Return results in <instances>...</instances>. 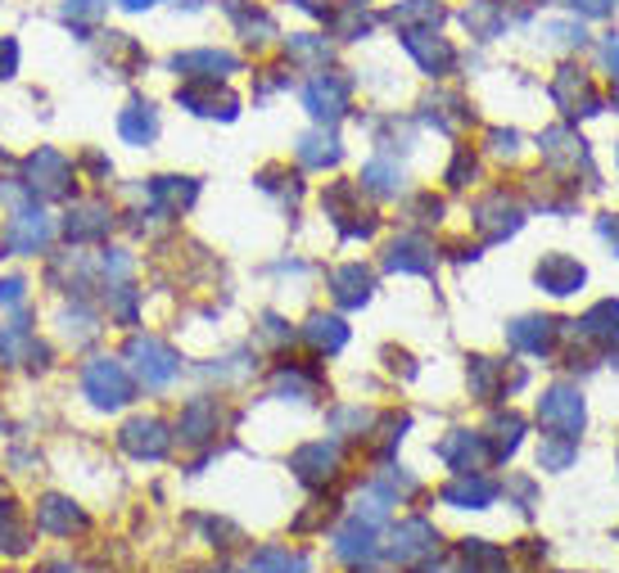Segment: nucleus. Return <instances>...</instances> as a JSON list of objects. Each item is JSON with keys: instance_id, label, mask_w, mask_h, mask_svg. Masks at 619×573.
I'll return each instance as SVG.
<instances>
[{"instance_id": "obj_49", "label": "nucleus", "mask_w": 619, "mask_h": 573, "mask_svg": "<svg viewBox=\"0 0 619 573\" xmlns=\"http://www.w3.org/2000/svg\"><path fill=\"white\" fill-rule=\"evenodd\" d=\"M601 68L610 72V78H619V36H606L601 42Z\"/></svg>"}, {"instance_id": "obj_54", "label": "nucleus", "mask_w": 619, "mask_h": 573, "mask_svg": "<svg viewBox=\"0 0 619 573\" xmlns=\"http://www.w3.org/2000/svg\"><path fill=\"white\" fill-rule=\"evenodd\" d=\"M357 5H367V0H357Z\"/></svg>"}, {"instance_id": "obj_20", "label": "nucleus", "mask_w": 619, "mask_h": 573, "mask_svg": "<svg viewBox=\"0 0 619 573\" xmlns=\"http://www.w3.org/2000/svg\"><path fill=\"white\" fill-rule=\"evenodd\" d=\"M439 456H444V461L457 470V474H470V470H480L484 461H489V438L484 434H470V429H457L444 447H439Z\"/></svg>"}, {"instance_id": "obj_36", "label": "nucleus", "mask_w": 619, "mask_h": 573, "mask_svg": "<svg viewBox=\"0 0 619 573\" xmlns=\"http://www.w3.org/2000/svg\"><path fill=\"white\" fill-rule=\"evenodd\" d=\"M574 456H578V438H570V434H548V438H542V447H538L542 470H565Z\"/></svg>"}, {"instance_id": "obj_37", "label": "nucleus", "mask_w": 619, "mask_h": 573, "mask_svg": "<svg viewBox=\"0 0 619 573\" xmlns=\"http://www.w3.org/2000/svg\"><path fill=\"white\" fill-rule=\"evenodd\" d=\"M538 145H542V154H548L552 163H578V159H584V140L570 136V131H561V127H557V131H548Z\"/></svg>"}, {"instance_id": "obj_53", "label": "nucleus", "mask_w": 619, "mask_h": 573, "mask_svg": "<svg viewBox=\"0 0 619 573\" xmlns=\"http://www.w3.org/2000/svg\"><path fill=\"white\" fill-rule=\"evenodd\" d=\"M118 5H123L127 14H145V10H154L159 0H118Z\"/></svg>"}, {"instance_id": "obj_28", "label": "nucleus", "mask_w": 619, "mask_h": 573, "mask_svg": "<svg viewBox=\"0 0 619 573\" xmlns=\"http://www.w3.org/2000/svg\"><path fill=\"white\" fill-rule=\"evenodd\" d=\"M389 23L403 32H429L434 23H444V5L439 0H403V5L389 10Z\"/></svg>"}, {"instance_id": "obj_7", "label": "nucleus", "mask_w": 619, "mask_h": 573, "mask_svg": "<svg viewBox=\"0 0 619 573\" xmlns=\"http://www.w3.org/2000/svg\"><path fill=\"white\" fill-rule=\"evenodd\" d=\"M5 249L10 253H46L50 249V240H55V226H50V217L46 213H36V208H19L10 221H5Z\"/></svg>"}, {"instance_id": "obj_17", "label": "nucleus", "mask_w": 619, "mask_h": 573, "mask_svg": "<svg viewBox=\"0 0 619 573\" xmlns=\"http://www.w3.org/2000/svg\"><path fill=\"white\" fill-rule=\"evenodd\" d=\"M552 100L570 113V118H574V113H601V100L593 95L588 78H584L578 68H561V72H557V82H552Z\"/></svg>"}, {"instance_id": "obj_27", "label": "nucleus", "mask_w": 619, "mask_h": 573, "mask_svg": "<svg viewBox=\"0 0 619 573\" xmlns=\"http://www.w3.org/2000/svg\"><path fill=\"white\" fill-rule=\"evenodd\" d=\"M552 334H557V321H548V317H520L512 330H506V339H512V348L534 353V357H542V353L552 348Z\"/></svg>"}, {"instance_id": "obj_15", "label": "nucleus", "mask_w": 619, "mask_h": 573, "mask_svg": "<svg viewBox=\"0 0 619 573\" xmlns=\"http://www.w3.org/2000/svg\"><path fill=\"white\" fill-rule=\"evenodd\" d=\"M222 10H227L231 27L244 36L249 46H267L276 36V19L263 5H253V0H222Z\"/></svg>"}, {"instance_id": "obj_2", "label": "nucleus", "mask_w": 619, "mask_h": 573, "mask_svg": "<svg viewBox=\"0 0 619 573\" xmlns=\"http://www.w3.org/2000/svg\"><path fill=\"white\" fill-rule=\"evenodd\" d=\"M127 362H131V370H136V379L145 389H168L172 379L181 375V357L154 334H136L127 343Z\"/></svg>"}, {"instance_id": "obj_45", "label": "nucleus", "mask_w": 619, "mask_h": 573, "mask_svg": "<svg viewBox=\"0 0 619 573\" xmlns=\"http://www.w3.org/2000/svg\"><path fill=\"white\" fill-rule=\"evenodd\" d=\"M23 298H27V280L23 276L0 280V308H23Z\"/></svg>"}, {"instance_id": "obj_10", "label": "nucleus", "mask_w": 619, "mask_h": 573, "mask_svg": "<svg viewBox=\"0 0 619 573\" xmlns=\"http://www.w3.org/2000/svg\"><path fill=\"white\" fill-rule=\"evenodd\" d=\"M520 221H525V208L516 199H506V190H493V195L475 208V226L484 231V240H506V236H516L520 231Z\"/></svg>"}, {"instance_id": "obj_44", "label": "nucleus", "mask_w": 619, "mask_h": 573, "mask_svg": "<svg viewBox=\"0 0 619 573\" xmlns=\"http://www.w3.org/2000/svg\"><path fill=\"white\" fill-rule=\"evenodd\" d=\"M470 176H475V154L470 149H457V159H452V168H448V185H470Z\"/></svg>"}, {"instance_id": "obj_23", "label": "nucleus", "mask_w": 619, "mask_h": 573, "mask_svg": "<svg viewBox=\"0 0 619 573\" xmlns=\"http://www.w3.org/2000/svg\"><path fill=\"white\" fill-rule=\"evenodd\" d=\"M331 294L340 308H362V302L371 298V272L362 262H344L331 272Z\"/></svg>"}, {"instance_id": "obj_21", "label": "nucleus", "mask_w": 619, "mask_h": 573, "mask_svg": "<svg viewBox=\"0 0 619 573\" xmlns=\"http://www.w3.org/2000/svg\"><path fill=\"white\" fill-rule=\"evenodd\" d=\"M108 226H114V213H108L100 199H91V204H78V208L68 213L64 236H68L72 244H87V240H104Z\"/></svg>"}, {"instance_id": "obj_26", "label": "nucleus", "mask_w": 619, "mask_h": 573, "mask_svg": "<svg viewBox=\"0 0 619 573\" xmlns=\"http://www.w3.org/2000/svg\"><path fill=\"white\" fill-rule=\"evenodd\" d=\"M461 23L470 27V36H480V42H493V36H502L506 27H512V14H506L502 0H475V5L461 14Z\"/></svg>"}, {"instance_id": "obj_6", "label": "nucleus", "mask_w": 619, "mask_h": 573, "mask_svg": "<svg viewBox=\"0 0 619 573\" xmlns=\"http://www.w3.org/2000/svg\"><path fill=\"white\" fill-rule=\"evenodd\" d=\"M538 420L552 434L578 438V429H584V398H578V389H570V385H557L538 398Z\"/></svg>"}, {"instance_id": "obj_29", "label": "nucleus", "mask_w": 619, "mask_h": 573, "mask_svg": "<svg viewBox=\"0 0 619 573\" xmlns=\"http://www.w3.org/2000/svg\"><path fill=\"white\" fill-rule=\"evenodd\" d=\"M344 159V145L335 131H308L299 140V163L303 168H335Z\"/></svg>"}, {"instance_id": "obj_33", "label": "nucleus", "mask_w": 619, "mask_h": 573, "mask_svg": "<svg viewBox=\"0 0 619 573\" xmlns=\"http://www.w3.org/2000/svg\"><path fill=\"white\" fill-rule=\"evenodd\" d=\"M574 325H578V339H619V302L615 298L597 302V308Z\"/></svg>"}, {"instance_id": "obj_4", "label": "nucleus", "mask_w": 619, "mask_h": 573, "mask_svg": "<svg viewBox=\"0 0 619 573\" xmlns=\"http://www.w3.org/2000/svg\"><path fill=\"white\" fill-rule=\"evenodd\" d=\"M303 104L317 123H340L353 104V82L340 78V72H317V78L303 87Z\"/></svg>"}, {"instance_id": "obj_9", "label": "nucleus", "mask_w": 619, "mask_h": 573, "mask_svg": "<svg viewBox=\"0 0 619 573\" xmlns=\"http://www.w3.org/2000/svg\"><path fill=\"white\" fill-rule=\"evenodd\" d=\"M176 104L186 113H199V118H236V113H240V100L231 91H217V82L176 87Z\"/></svg>"}, {"instance_id": "obj_31", "label": "nucleus", "mask_w": 619, "mask_h": 573, "mask_svg": "<svg viewBox=\"0 0 619 573\" xmlns=\"http://www.w3.org/2000/svg\"><path fill=\"white\" fill-rule=\"evenodd\" d=\"M362 190H371V195H398L403 190V168H398L393 159H371L367 168H362Z\"/></svg>"}, {"instance_id": "obj_48", "label": "nucleus", "mask_w": 619, "mask_h": 573, "mask_svg": "<svg viewBox=\"0 0 619 573\" xmlns=\"http://www.w3.org/2000/svg\"><path fill=\"white\" fill-rule=\"evenodd\" d=\"M574 14H584V19H606L615 10V0H570Z\"/></svg>"}, {"instance_id": "obj_38", "label": "nucleus", "mask_w": 619, "mask_h": 573, "mask_svg": "<svg viewBox=\"0 0 619 573\" xmlns=\"http://www.w3.org/2000/svg\"><path fill=\"white\" fill-rule=\"evenodd\" d=\"M331 32L344 36V42H357V36H367V32H371V19L362 14V5L353 0L348 10H335V14H331Z\"/></svg>"}, {"instance_id": "obj_35", "label": "nucleus", "mask_w": 619, "mask_h": 573, "mask_svg": "<svg viewBox=\"0 0 619 573\" xmlns=\"http://www.w3.org/2000/svg\"><path fill=\"white\" fill-rule=\"evenodd\" d=\"M520 434H525V420L512 411V415H497L493 420V438H489V451L497 456V461H506L516 447H520Z\"/></svg>"}, {"instance_id": "obj_46", "label": "nucleus", "mask_w": 619, "mask_h": 573, "mask_svg": "<svg viewBox=\"0 0 619 573\" xmlns=\"http://www.w3.org/2000/svg\"><path fill=\"white\" fill-rule=\"evenodd\" d=\"M542 32H548L557 46H584V27H578V23H548Z\"/></svg>"}, {"instance_id": "obj_11", "label": "nucleus", "mask_w": 619, "mask_h": 573, "mask_svg": "<svg viewBox=\"0 0 619 573\" xmlns=\"http://www.w3.org/2000/svg\"><path fill=\"white\" fill-rule=\"evenodd\" d=\"M434 551H439V532H434L425 519H403V524L393 528L389 555H393L398 564H425Z\"/></svg>"}, {"instance_id": "obj_5", "label": "nucleus", "mask_w": 619, "mask_h": 573, "mask_svg": "<svg viewBox=\"0 0 619 573\" xmlns=\"http://www.w3.org/2000/svg\"><path fill=\"white\" fill-rule=\"evenodd\" d=\"M172 72H176V78H186V82H227L231 72H240V59L231 50L204 46V50L172 55Z\"/></svg>"}, {"instance_id": "obj_19", "label": "nucleus", "mask_w": 619, "mask_h": 573, "mask_svg": "<svg viewBox=\"0 0 619 573\" xmlns=\"http://www.w3.org/2000/svg\"><path fill=\"white\" fill-rule=\"evenodd\" d=\"M217 425H222V402L217 398H191L186 411H181V420H176V434L186 443H204V438L217 434Z\"/></svg>"}, {"instance_id": "obj_32", "label": "nucleus", "mask_w": 619, "mask_h": 573, "mask_svg": "<svg viewBox=\"0 0 619 573\" xmlns=\"http://www.w3.org/2000/svg\"><path fill=\"white\" fill-rule=\"evenodd\" d=\"M303 334H308V343H312L317 353H340L344 343H348V325L340 317H312L303 325Z\"/></svg>"}, {"instance_id": "obj_34", "label": "nucleus", "mask_w": 619, "mask_h": 573, "mask_svg": "<svg viewBox=\"0 0 619 573\" xmlns=\"http://www.w3.org/2000/svg\"><path fill=\"white\" fill-rule=\"evenodd\" d=\"M371 551H376V547H371V524L353 519L348 528L335 532V555H340V560H367Z\"/></svg>"}, {"instance_id": "obj_39", "label": "nucleus", "mask_w": 619, "mask_h": 573, "mask_svg": "<svg viewBox=\"0 0 619 573\" xmlns=\"http://www.w3.org/2000/svg\"><path fill=\"white\" fill-rule=\"evenodd\" d=\"M285 55L289 59H308V64H325L331 59V46H325V36H312V32H299L285 42Z\"/></svg>"}, {"instance_id": "obj_24", "label": "nucleus", "mask_w": 619, "mask_h": 573, "mask_svg": "<svg viewBox=\"0 0 619 573\" xmlns=\"http://www.w3.org/2000/svg\"><path fill=\"white\" fill-rule=\"evenodd\" d=\"M36 524H42L46 532H55V538H72V532L87 528V515L68 502V496H46L42 506H36Z\"/></svg>"}, {"instance_id": "obj_16", "label": "nucleus", "mask_w": 619, "mask_h": 573, "mask_svg": "<svg viewBox=\"0 0 619 573\" xmlns=\"http://www.w3.org/2000/svg\"><path fill=\"white\" fill-rule=\"evenodd\" d=\"M289 466H295V474L303 479V483H325V479H335V470H340V443L331 438V443H308V447H299L295 451V461H289Z\"/></svg>"}, {"instance_id": "obj_30", "label": "nucleus", "mask_w": 619, "mask_h": 573, "mask_svg": "<svg viewBox=\"0 0 619 573\" xmlns=\"http://www.w3.org/2000/svg\"><path fill=\"white\" fill-rule=\"evenodd\" d=\"M303 569H308V555L289 547H263L249 560V573H303Z\"/></svg>"}, {"instance_id": "obj_8", "label": "nucleus", "mask_w": 619, "mask_h": 573, "mask_svg": "<svg viewBox=\"0 0 619 573\" xmlns=\"http://www.w3.org/2000/svg\"><path fill=\"white\" fill-rule=\"evenodd\" d=\"M118 443L136 456V461H163L168 447H172V434H168V425L159 415H136V420H127V425H123Z\"/></svg>"}, {"instance_id": "obj_50", "label": "nucleus", "mask_w": 619, "mask_h": 573, "mask_svg": "<svg viewBox=\"0 0 619 573\" xmlns=\"http://www.w3.org/2000/svg\"><path fill=\"white\" fill-rule=\"evenodd\" d=\"M489 140H493V154H506V159H512L516 149H520V136H516V131H493Z\"/></svg>"}, {"instance_id": "obj_40", "label": "nucleus", "mask_w": 619, "mask_h": 573, "mask_svg": "<svg viewBox=\"0 0 619 573\" xmlns=\"http://www.w3.org/2000/svg\"><path fill=\"white\" fill-rule=\"evenodd\" d=\"M108 14V0H68V5H64V23L68 27H95L100 19Z\"/></svg>"}, {"instance_id": "obj_3", "label": "nucleus", "mask_w": 619, "mask_h": 573, "mask_svg": "<svg viewBox=\"0 0 619 573\" xmlns=\"http://www.w3.org/2000/svg\"><path fill=\"white\" fill-rule=\"evenodd\" d=\"M72 163L59 154V149H36V154L23 163V190L32 199H64L72 195Z\"/></svg>"}, {"instance_id": "obj_1", "label": "nucleus", "mask_w": 619, "mask_h": 573, "mask_svg": "<svg viewBox=\"0 0 619 573\" xmlns=\"http://www.w3.org/2000/svg\"><path fill=\"white\" fill-rule=\"evenodd\" d=\"M82 393L95 411H118L131 402V370L118 357H95L82 366Z\"/></svg>"}, {"instance_id": "obj_52", "label": "nucleus", "mask_w": 619, "mask_h": 573, "mask_svg": "<svg viewBox=\"0 0 619 573\" xmlns=\"http://www.w3.org/2000/svg\"><path fill=\"white\" fill-rule=\"evenodd\" d=\"M263 334H267V339H276V343H280V339H295V334H289V330L276 321V317H267V321H263Z\"/></svg>"}, {"instance_id": "obj_51", "label": "nucleus", "mask_w": 619, "mask_h": 573, "mask_svg": "<svg viewBox=\"0 0 619 573\" xmlns=\"http://www.w3.org/2000/svg\"><path fill=\"white\" fill-rule=\"evenodd\" d=\"M597 231H601V240H606V244H610V249L619 253V213L601 217V221H597Z\"/></svg>"}, {"instance_id": "obj_42", "label": "nucleus", "mask_w": 619, "mask_h": 573, "mask_svg": "<svg viewBox=\"0 0 619 573\" xmlns=\"http://www.w3.org/2000/svg\"><path fill=\"white\" fill-rule=\"evenodd\" d=\"M0 547H5V551H27V528L14 519V502H0Z\"/></svg>"}, {"instance_id": "obj_41", "label": "nucleus", "mask_w": 619, "mask_h": 573, "mask_svg": "<svg viewBox=\"0 0 619 573\" xmlns=\"http://www.w3.org/2000/svg\"><path fill=\"white\" fill-rule=\"evenodd\" d=\"M59 325H64V334H68L72 343H91V339L100 334V325H95V317H91L87 308H64V312H59Z\"/></svg>"}, {"instance_id": "obj_18", "label": "nucleus", "mask_w": 619, "mask_h": 573, "mask_svg": "<svg viewBox=\"0 0 619 573\" xmlns=\"http://www.w3.org/2000/svg\"><path fill=\"white\" fill-rule=\"evenodd\" d=\"M118 136L136 149L159 140V108L150 100H127V108L118 113Z\"/></svg>"}, {"instance_id": "obj_12", "label": "nucleus", "mask_w": 619, "mask_h": 573, "mask_svg": "<svg viewBox=\"0 0 619 573\" xmlns=\"http://www.w3.org/2000/svg\"><path fill=\"white\" fill-rule=\"evenodd\" d=\"M403 46H408V55L421 64V72H429V78H448L452 64H457L452 42L434 36V27H429V32H403Z\"/></svg>"}, {"instance_id": "obj_22", "label": "nucleus", "mask_w": 619, "mask_h": 573, "mask_svg": "<svg viewBox=\"0 0 619 573\" xmlns=\"http://www.w3.org/2000/svg\"><path fill=\"white\" fill-rule=\"evenodd\" d=\"M493 496H497V483L493 479H484L480 470H470V474H457L448 488H444V502L448 506H470V511H484V506H493Z\"/></svg>"}, {"instance_id": "obj_25", "label": "nucleus", "mask_w": 619, "mask_h": 573, "mask_svg": "<svg viewBox=\"0 0 619 573\" xmlns=\"http://www.w3.org/2000/svg\"><path fill=\"white\" fill-rule=\"evenodd\" d=\"M195 195H199V185L191 181V176H154V185H150V199H154V208L159 213H186L191 204H195Z\"/></svg>"}, {"instance_id": "obj_13", "label": "nucleus", "mask_w": 619, "mask_h": 573, "mask_svg": "<svg viewBox=\"0 0 619 573\" xmlns=\"http://www.w3.org/2000/svg\"><path fill=\"white\" fill-rule=\"evenodd\" d=\"M534 280H538V289H548L552 298H570V294L584 289L588 272H584V266H578L574 257H565V253H548V257L538 262Z\"/></svg>"}, {"instance_id": "obj_43", "label": "nucleus", "mask_w": 619, "mask_h": 573, "mask_svg": "<svg viewBox=\"0 0 619 573\" xmlns=\"http://www.w3.org/2000/svg\"><path fill=\"white\" fill-rule=\"evenodd\" d=\"M497 375H502L497 362L475 357V362H470V389H475L480 398H493V393H497Z\"/></svg>"}, {"instance_id": "obj_47", "label": "nucleus", "mask_w": 619, "mask_h": 573, "mask_svg": "<svg viewBox=\"0 0 619 573\" xmlns=\"http://www.w3.org/2000/svg\"><path fill=\"white\" fill-rule=\"evenodd\" d=\"M19 72V42L14 36H0V82Z\"/></svg>"}, {"instance_id": "obj_14", "label": "nucleus", "mask_w": 619, "mask_h": 573, "mask_svg": "<svg viewBox=\"0 0 619 573\" xmlns=\"http://www.w3.org/2000/svg\"><path fill=\"white\" fill-rule=\"evenodd\" d=\"M389 272H403V276H429L434 272V244L425 236H398L385 253Z\"/></svg>"}]
</instances>
